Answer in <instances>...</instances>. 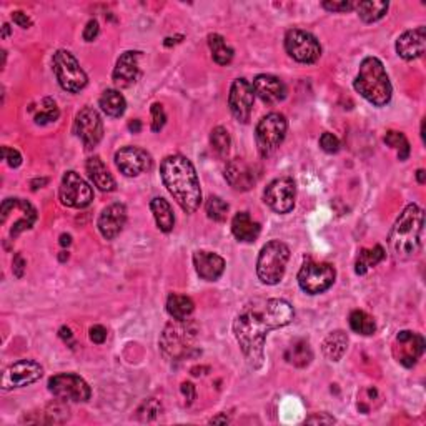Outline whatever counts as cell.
<instances>
[{
	"label": "cell",
	"mask_w": 426,
	"mask_h": 426,
	"mask_svg": "<svg viewBox=\"0 0 426 426\" xmlns=\"http://www.w3.org/2000/svg\"><path fill=\"white\" fill-rule=\"evenodd\" d=\"M293 306L282 298L255 301L245 306L234 322V333L252 370H260L265 360L267 335L293 322Z\"/></svg>",
	"instance_id": "obj_1"
},
{
	"label": "cell",
	"mask_w": 426,
	"mask_h": 426,
	"mask_svg": "<svg viewBox=\"0 0 426 426\" xmlns=\"http://www.w3.org/2000/svg\"><path fill=\"white\" fill-rule=\"evenodd\" d=\"M160 175L170 195L183 212L193 213L201 204V188L195 166L187 157L170 155L160 165Z\"/></svg>",
	"instance_id": "obj_2"
},
{
	"label": "cell",
	"mask_w": 426,
	"mask_h": 426,
	"mask_svg": "<svg viewBox=\"0 0 426 426\" xmlns=\"http://www.w3.org/2000/svg\"><path fill=\"white\" fill-rule=\"evenodd\" d=\"M423 210L416 204H410L399 213L388 235L390 252L397 260H411L418 255L423 240Z\"/></svg>",
	"instance_id": "obj_3"
},
{
	"label": "cell",
	"mask_w": 426,
	"mask_h": 426,
	"mask_svg": "<svg viewBox=\"0 0 426 426\" xmlns=\"http://www.w3.org/2000/svg\"><path fill=\"white\" fill-rule=\"evenodd\" d=\"M353 85L363 99L376 107H385L392 100V82H390L383 62L376 57H367L363 60Z\"/></svg>",
	"instance_id": "obj_4"
},
{
	"label": "cell",
	"mask_w": 426,
	"mask_h": 426,
	"mask_svg": "<svg viewBox=\"0 0 426 426\" xmlns=\"http://www.w3.org/2000/svg\"><path fill=\"white\" fill-rule=\"evenodd\" d=\"M288 260L290 248L283 241H269L262 248L257 260V275L260 282L265 285H276L282 282Z\"/></svg>",
	"instance_id": "obj_5"
},
{
	"label": "cell",
	"mask_w": 426,
	"mask_h": 426,
	"mask_svg": "<svg viewBox=\"0 0 426 426\" xmlns=\"http://www.w3.org/2000/svg\"><path fill=\"white\" fill-rule=\"evenodd\" d=\"M287 129V118L278 112L269 113L258 122L257 130H255V140H257V148L262 157H270L271 153L276 152V148L283 143Z\"/></svg>",
	"instance_id": "obj_6"
},
{
	"label": "cell",
	"mask_w": 426,
	"mask_h": 426,
	"mask_svg": "<svg viewBox=\"0 0 426 426\" xmlns=\"http://www.w3.org/2000/svg\"><path fill=\"white\" fill-rule=\"evenodd\" d=\"M197 332L193 325H188L187 320L180 322L175 320V323L166 325L160 338V348L165 353V357L178 360L187 357L188 351L193 348Z\"/></svg>",
	"instance_id": "obj_7"
},
{
	"label": "cell",
	"mask_w": 426,
	"mask_h": 426,
	"mask_svg": "<svg viewBox=\"0 0 426 426\" xmlns=\"http://www.w3.org/2000/svg\"><path fill=\"white\" fill-rule=\"evenodd\" d=\"M54 73L64 90L77 94L87 85V73L77 59L69 50H57L54 54Z\"/></svg>",
	"instance_id": "obj_8"
},
{
	"label": "cell",
	"mask_w": 426,
	"mask_h": 426,
	"mask_svg": "<svg viewBox=\"0 0 426 426\" xmlns=\"http://www.w3.org/2000/svg\"><path fill=\"white\" fill-rule=\"evenodd\" d=\"M336 271L330 263L306 262L298 274V285L308 295H318L327 292L335 283Z\"/></svg>",
	"instance_id": "obj_9"
},
{
	"label": "cell",
	"mask_w": 426,
	"mask_h": 426,
	"mask_svg": "<svg viewBox=\"0 0 426 426\" xmlns=\"http://www.w3.org/2000/svg\"><path fill=\"white\" fill-rule=\"evenodd\" d=\"M48 392L62 402L83 403L90 399V386L76 373H60L48 380Z\"/></svg>",
	"instance_id": "obj_10"
},
{
	"label": "cell",
	"mask_w": 426,
	"mask_h": 426,
	"mask_svg": "<svg viewBox=\"0 0 426 426\" xmlns=\"http://www.w3.org/2000/svg\"><path fill=\"white\" fill-rule=\"evenodd\" d=\"M285 48L288 55L300 64H315L322 55V45L315 35L300 29L288 30L285 35Z\"/></svg>",
	"instance_id": "obj_11"
},
{
	"label": "cell",
	"mask_w": 426,
	"mask_h": 426,
	"mask_svg": "<svg viewBox=\"0 0 426 426\" xmlns=\"http://www.w3.org/2000/svg\"><path fill=\"white\" fill-rule=\"evenodd\" d=\"M60 201L70 208H85L94 200V190L80 175L73 170L65 172L60 183Z\"/></svg>",
	"instance_id": "obj_12"
},
{
	"label": "cell",
	"mask_w": 426,
	"mask_h": 426,
	"mask_svg": "<svg viewBox=\"0 0 426 426\" xmlns=\"http://www.w3.org/2000/svg\"><path fill=\"white\" fill-rule=\"evenodd\" d=\"M73 132H76L77 137L82 140L85 150L95 148L104 137V122L102 118H100L99 112L92 107L82 108L76 117Z\"/></svg>",
	"instance_id": "obj_13"
},
{
	"label": "cell",
	"mask_w": 426,
	"mask_h": 426,
	"mask_svg": "<svg viewBox=\"0 0 426 426\" xmlns=\"http://www.w3.org/2000/svg\"><path fill=\"white\" fill-rule=\"evenodd\" d=\"M392 351L399 364L405 368H413L425 351V338L420 333L410 330L399 332L393 341Z\"/></svg>",
	"instance_id": "obj_14"
},
{
	"label": "cell",
	"mask_w": 426,
	"mask_h": 426,
	"mask_svg": "<svg viewBox=\"0 0 426 426\" xmlns=\"http://www.w3.org/2000/svg\"><path fill=\"white\" fill-rule=\"evenodd\" d=\"M43 375V368L32 360H20L3 370L2 375V390H14L22 386L32 385L38 381Z\"/></svg>",
	"instance_id": "obj_15"
},
{
	"label": "cell",
	"mask_w": 426,
	"mask_h": 426,
	"mask_svg": "<svg viewBox=\"0 0 426 426\" xmlns=\"http://www.w3.org/2000/svg\"><path fill=\"white\" fill-rule=\"evenodd\" d=\"M297 185L293 178H276L267 187L265 204L276 213H290L295 206Z\"/></svg>",
	"instance_id": "obj_16"
},
{
	"label": "cell",
	"mask_w": 426,
	"mask_h": 426,
	"mask_svg": "<svg viewBox=\"0 0 426 426\" xmlns=\"http://www.w3.org/2000/svg\"><path fill=\"white\" fill-rule=\"evenodd\" d=\"M255 102V92L252 83L245 78H236L232 83L230 95H228V107H230L232 115L241 124H248L250 117H252Z\"/></svg>",
	"instance_id": "obj_17"
},
{
	"label": "cell",
	"mask_w": 426,
	"mask_h": 426,
	"mask_svg": "<svg viewBox=\"0 0 426 426\" xmlns=\"http://www.w3.org/2000/svg\"><path fill=\"white\" fill-rule=\"evenodd\" d=\"M115 164L125 177H137L152 169V157L143 148L124 147L115 153Z\"/></svg>",
	"instance_id": "obj_18"
},
{
	"label": "cell",
	"mask_w": 426,
	"mask_h": 426,
	"mask_svg": "<svg viewBox=\"0 0 426 426\" xmlns=\"http://www.w3.org/2000/svg\"><path fill=\"white\" fill-rule=\"evenodd\" d=\"M2 210H10V212L15 213L14 223H12L10 232H8L10 239H17L22 232L30 230L34 227L35 220H37V210L27 200L7 199L3 200Z\"/></svg>",
	"instance_id": "obj_19"
},
{
	"label": "cell",
	"mask_w": 426,
	"mask_h": 426,
	"mask_svg": "<svg viewBox=\"0 0 426 426\" xmlns=\"http://www.w3.org/2000/svg\"><path fill=\"white\" fill-rule=\"evenodd\" d=\"M225 178L236 192L252 190L258 180L253 166L247 164L243 158H234V160L228 162L225 166Z\"/></svg>",
	"instance_id": "obj_20"
},
{
	"label": "cell",
	"mask_w": 426,
	"mask_h": 426,
	"mask_svg": "<svg viewBox=\"0 0 426 426\" xmlns=\"http://www.w3.org/2000/svg\"><path fill=\"white\" fill-rule=\"evenodd\" d=\"M252 87L255 95L267 105L282 102L287 97V85L278 77L269 76V73H262V76L255 77Z\"/></svg>",
	"instance_id": "obj_21"
},
{
	"label": "cell",
	"mask_w": 426,
	"mask_h": 426,
	"mask_svg": "<svg viewBox=\"0 0 426 426\" xmlns=\"http://www.w3.org/2000/svg\"><path fill=\"white\" fill-rule=\"evenodd\" d=\"M127 222V206L124 204H112L99 217V227L100 235L105 240H113L115 236L124 230Z\"/></svg>",
	"instance_id": "obj_22"
},
{
	"label": "cell",
	"mask_w": 426,
	"mask_h": 426,
	"mask_svg": "<svg viewBox=\"0 0 426 426\" xmlns=\"http://www.w3.org/2000/svg\"><path fill=\"white\" fill-rule=\"evenodd\" d=\"M426 47V29L418 27L406 30L398 37L397 54L405 60H416L425 54Z\"/></svg>",
	"instance_id": "obj_23"
},
{
	"label": "cell",
	"mask_w": 426,
	"mask_h": 426,
	"mask_svg": "<svg viewBox=\"0 0 426 426\" xmlns=\"http://www.w3.org/2000/svg\"><path fill=\"white\" fill-rule=\"evenodd\" d=\"M139 59H140V52L135 50H129L120 55V59L117 60L115 69H113V76H112L117 87L127 89V87L134 85V83L137 82L140 73Z\"/></svg>",
	"instance_id": "obj_24"
},
{
	"label": "cell",
	"mask_w": 426,
	"mask_h": 426,
	"mask_svg": "<svg viewBox=\"0 0 426 426\" xmlns=\"http://www.w3.org/2000/svg\"><path fill=\"white\" fill-rule=\"evenodd\" d=\"M193 265H195L197 274L200 275V278L206 280V282H215L218 280L225 270V260L220 255L212 253V252H195L193 255Z\"/></svg>",
	"instance_id": "obj_25"
},
{
	"label": "cell",
	"mask_w": 426,
	"mask_h": 426,
	"mask_svg": "<svg viewBox=\"0 0 426 426\" xmlns=\"http://www.w3.org/2000/svg\"><path fill=\"white\" fill-rule=\"evenodd\" d=\"M87 173L92 180V183L102 192H113L117 188L115 178L108 172L100 157H92L87 160Z\"/></svg>",
	"instance_id": "obj_26"
},
{
	"label": "cell",
	"mask_w": 426,
	"mask_h": 426,
	"mask_svg": "<svg viewBox=\"0 0 426 426\" xmlns=\"http://www.w3.org/2000/svg\"><path fill=\"white\" fill-rule=\"evenodd\" d=\"M260 223L255 222L247 212L236 213L232 220V232H234L235 239L243 243H253L260 235Z\"/></svg>",
	"instance_id": "obj_27"
},
{
	"label": "cell",
	"mask_w": 426,
	"mask_h": 426,
	"mask_svg": "<svg viewBox=\"0 0 426 426\" xmlns=\"http://www.w3.org/2000/svg\"><path fill=\"white\" fill-rule=\"evenodd\" d=\"M346 348H348V335L341 330L332 332L322 343L325 358L330 360V362H340L346 353Z\"/></svg>",
	"instance_id": "obj_28"
},
{
	"label": "cell",
	"mask_w": 426,
	"mask_h": 426,
	"mask_svg": "<svg viewBox=\"0 0 426 426\" xmlns=\"http://www.w3.org/2000/svg\"><path fill=\"white\" fill-rule=\"evenodd\" d=\"M285 360L297 368L308 367L313 360V351L306 340H295L285 351Z\"/></svg>",
	"instance_id": "obj_29"
},
{
	"label": "cell",
	"mask_w": 426,
	"mask_h": 426,
	"mask_svg": "<svg viewBox=\"0 0 426 426\" xmlns=\"http://www.w3.org/2000/svg\"><path fill=\"white\" fill-rule=\"evenodd\" d=\"M150 208H152L153 217H155L157 227L160 228L162 232H165V234L172 232L175 227V217H173L172 206H170L169 201H166L165 199H160V197H157V199H153L150 201Z\"/></svg>",
	"instance_id": "obj_30"
},
{
	"label": "cell",
	"mask_w": 426,
	"mask_h": 426,
	"mask_svg": "<svg viewBox=\"0 0 426 426\" xmlns=\"http://www.w3.org/2000/svg\"><path fill=\"white\" fill-rule=\"evenodd\" d=\"M385 255L386 253L381 245H375L373 248L360 250L357 262H355V271H357V275H364L368 270L373 269V267H376L380 262H383Z\"/></svg>",
	"instance_id": "obj_31"
},
{
	"label": "cell",
	"mask_w": 426,
	"mask_h": 426,
	"mask_svg": "<svg viewBox=\"0 0 426 426\" xmlns=\"http://www.w3.org/2000/svg\"><path fill=\"white\" fill-rule=\"evenodd\" d=\"M100 107H102V111L107 113L108 117H122L127 108L125 97L115 89L105 90L102 97H100Z\"/></svg>",
	"instance_id": "obj_32"
},
{
	"label": "cell",
	"mask_w": 426,
	"mask_h": 426,
	"mask_svg": "<svg viewBox=\"0 0 426 426\" xmlns=\"http://www.w3.org/2000/svg\"><path fill=\"white\" fill-rule=\"evenodd\" d=\"M388 2H381V0H364V2H357V12L360 19L367 24L383 19L388 12Z\"/></svg>",
	"instance_id": "obj_33"
},
{
	"label": "cell",
	"mask_w": 426,
	"mask_h": 426,
	"mask_svg": "<svg viewBox=\"0 0 426 426\" xmlns=\"http://www.w3.org/2000/svg\"><path fill=\"white\" fill-rule=\"evenodd\" d=\"M193 310H195V305H193L192 298L185 295H170L166 300V311L173 320L183 322V320L190 318Z\"/></svg>",
	"instance_id": "obj_34"
},
{
	"label": "cell",
	"mask_w": 426,
	"mask_h": 426,
	"mask_svg": "<svg viewBox=\"0 0 426 426\" xmlns=\"http://www.w3.org/2000/svg\"><path fill=\"white\" fill-rule=\"evenodd\" d=\"M208 47L212 50L213 60L218 65H228L234 60V48L228 47L225 38L218 34L208 35Z\"/></svg>",
	"instance_id": "obj_35"
},
{
	"label": "cell",
	"mask_w": 426,
	"mask_h": 426,
	"mask_svg": "<svg viewBox=\"0 0 426 426\" xmlns=\"http://www.w3.org/2000/svg\"><path fill=\"white\" fill-rule=\"evenodd\" d=\"M62 402V399H60ZM55 402L45 406V410L38 413V418H35L32 423H65L70 418L69 408L64 403Z\"/></svg>",
	"instance_id": "obj_36"
},
{
	"label": "cell",
	"mask_w": 426,
	"mask_h": 426,
	"mask_svg": "<svg viewBox=\"0 0 426 426\" xmlns=\"http://www.w3.org/2000/svg\"><path fill=\"white\" fill-rule=\"evenodd\" d=\"M350 328L355 333H358V335H373L376 330V323L375 320H373L371 315H368L367 311L363 310H355L350 313Z\"/></svg>",
	"instance_id": "obj_37"
},
{
	"label": "cell",
	"mask_w": 426,
	"mask_h": 426,
	"mask_svg": "<svg viewBox=\"0 0 426 426\" xmlns=\"http://www.w3.org/2000/svg\"><path fill=\"white\" fill-rule=\"evenodd\" d=\"M230 134H228L227 129L223 127H217V129L212 130V135H210V145H212L213 152L217 153L218 157H227L228 152H230Z\"/></svg>",
	"instance_id": "obj_38"
},
{
	"label": "cell",
	"mask_w": 426,
	"mask_h": 426,
	"mask_svg": "<svg viewBox=\"0 0 426 426\" xmlns=\"http://www.w3.org/2000/svg\"><path fill=\"white\" fill-rule=\"evenodd\" d=\"M206 215H208L210 220L213 222H225L228 215V204L225 200H222L220 197H210L205 204Z\"/></svg>",
	"instance_id": "obj_39"
},
{
	"label": "cell",
	"mask_w": 426,
	"mask_h": 426,
	"mask_svg": "<svg viewBox=\"0 0 426 426\" xmlns=\"http://www.w3.org/2000/svg\"><path fill=\"white\" fill-rule=\"evenodd\" d=\"M385 143L390 145V147L397 148L398 150V158L402 162H405L408 157H410V143H408V140L405 135L402 134V132H388V134L385 135Z\"/></svg>",
	"instance_id": "obj_40"
},
{
	"label": "cell",
	"mask_w": 426,
	"mask_h": 426,
	"mask_svg": "<svg viewBox=\"0 0 426 426\" xmlns=\"http://www.w3.org/2000/svg\"><path fill=\"white\" fill-rule=\"evenodd\" d=\"M43 111L41 113H37L35 115V122H37V125H47L52 124V122H55L57 118H59V108H57L55 100L52 99H43Z\"/></svg>",
	"instance_id": "obj_41"
},
{
	"label": "cell",
	"mask_w": 426,
	"mask_h": 426,
	"mask_svg": "<svg viewBox=\"0 0 426 426\" xmlns=\"http://www.w3.org/2000/svg\"><path fill=\"white\" fill-rule=\"evenodd\" d=\"M160 413H162L160 402L155 398H150V399H147V402L142 403V406L139 408L137 415H139L140 421H153L158 415H160Z\"/></svg>",
	"instance_id": "obj_42"
},
{
	"label": "cell",
	"mask_w": 426,
	"mask_h": 426,
	"mask_svg": "<svg viewBox=\"0 0 426 426\" xmlns=\"http://www.w3.org/2000/svg\"><path fill=\"white\" fill-rule=\"evenodd\" d=\"M152 130L153 132H160L162 129H164L165 122H166V115H165V111H164V105L162 104H153L152 105Z\"/></svg>",
	"instance_id": "obj_43"
},
{
	"label": "cell",
	"mask_w": 426,
	"mask_h": 426,
	"mask_svg": "<svg viewBox=\"0 0 426 426\" xmlns=\"http://www.w3.org/2000/svg\"><path fill=\"white\" fill-rule=\"evenodd\" d=\"M322 7L328 12H350L353 8H357V2H351V0H341V2H322Z\"/></svg>",
	"instance_id": "obj_44"
},
{
	"label": "cell",
	"mask_w": 426,
	"mask_h": 426,
	"mask_svg": "<svg viewBox=\"0 0 426 426\" xmlns=\"http://www.w3.org/2000/svg\"><path fill=\"white\" fill-rule=\"evenodd\" d=\"M320 147H322V150L327 153H336L340 150V140H338L333 134L325 132L322 137H320Z\"/></svg>",
	"instance_id": "obj_45"
},
{
	"label": "cell",
	"mask_w": 426,
	"mask_h": 426,
	"mask_svg": "<svg viewBox=\"0 0 426 426\" xmlns=\"http://www.w3.org/2000/svg\"><path fill=\"white\" fill-rule=\"evenodd\" d=\"M2 155H3V160L7 162V165L10 166V169H17V166H20L22 155L19 150L7 147L6 145V147H2Z\"/></svg>",
	"instance_id": "obj_46"
},
{
	"label": "cell",
	"mask_w": 426,
	"mask_h": 426,
	"mask_svg": "<svg viewBox=\"0 0 426 426\" xmlns=\"http://www.w3.org/2000/svg\"><path fill=\"white\" fill-rule=\"evenodd\" d=\"M99 32H100L99 22H97L95 19L94 20H89V24H87L85 29H83V41H85V42L95 41L97 35H99Z\"/></svg>",
	"instance_id": "obj_47"
},
{
	"label": "cell",
	"mask_w": 426,
	"mask_h": 426,
	"mask_svg": "<svg viewBox=\"0 0 426 426\" xmlns=\"http://www.w3.org/2000/svg\"><path fill=\"white\" fill-rule=\"evenodd\" d=\"M90 340L97 345H102L105 340H107V330L102 327V325H95V327L90 328Z\"/></svg>",
	"instance_id": "obj_48"
},
{
	"label": "cell",
	"mask_w": 426,
	"mask_h": 426,
	"mask_svg": "<svg viewBox=\"0 0 426 426\" xmlns=\"http://www.w3.org/2000/svg\"><path fill=\"white\" fill-rule=\"evenodd\" d=\"M306 423L308 425H333V423H336V420L333 418V416L327 415V413H318V415L308 416V418H306Z\"/></svg>",
	"instance_id": "obj_49"
},
{
	"label": "cell",
	"mask_w": 426,
	"mask_h": 426,
	"mask_svg": "<svg viewBox=\"0 0 426 426\" xmlns=\"http://www.w3.org/2000/svg\"><path fill=\"white\" fill-rule=\"evenodd\" d=\"M12 20H14V24H17L22 29L32 27V20H30V17L20 10H17L12 14Z\"/></svg>",
	"instance_id": "obj_50"
},
{
	"label": "cell",
	"mask_w": 426,
	"mask_h": 426,
	"mask_svg": "<svg viewBox=\"0 0 426 426\" xmlns=\"http://www.w3.org/2000/svg\"><path fill=\"white\" fill-rule=\"evenodd\" d=\"M25 265H27V263H25L24 257H22L20 253H17L14 258V263H12V271H14V275L17 276V278H22V276H24Z\"/></svg>",
	"instance_id": "obj_51"
},
{
	"label": "cell",
	"mask_w": 426,
	"mask_h": 426,
	"mask_svg": "<svg viewBox=\"0 0 426 426\" xmlns=\"http://www.w3.org/2000/svg\"><path fill=\"white\" fill-rule=\"evenodd\" d=\"M182 393H183V397L187 398V402H188V403H192L193 399L197 398L195 386H193L192 383H182Z\"/></svg>",
	"instance_id": "obj_52"
},
{
	"label": "cell",
	"mask_w": 426,
	"mask_h": 426,
	"mask_svg": "<svg viewBox=\"0 0 426 426\" xmlns=\"http://www.w3.org/2000/svg\"><path fill=\"white\" fill-rule=\"evenodd\" d=\"M130 132H134V134H139L140 129H142V124H140V120H134L129 124Z\"/></svg>",
	"instance_id": "obj_53"
},
{
	"label": "cell",
	"mask_w": 426,
	"mask_h": 426,
	"mask_svg": "<svg viewBox=\"0 0 426 426\" xmlns=\"http://www.w3.org/2000/svg\"><path fill=\"white\" fill-rule=\"evenodd\" d=\"M60 336H62L64 340H70V338H72V332H70V328H67V327L60 328Z\"/></svg>",
	"instance_id": "obj_54"
},
{
	"label": "cell",
	"mask_w": 426,
	"mask_h": 426,
	"mask_svg": "<svg viewBox=\"0 0 426 426\" xmlns=\"http://www.w3.org/2000/svg\"><path fill=\"white\" fill-rule=\"evenodd\" d=\"M70 243H72V236L65 235V234L60 236V245H62V247H69Z\"/></svg>",
	"instance_id": "obj_55"
},
{
	"label": "cell",
	"mask_w": 426,
	"mask_h": 426,
	"mask_svg": "<svg viewBox=\"0 0 426 426\" xmlns=\"http://www.w3.org/2000/svg\"><path fill=\"white\" fill-rule=\"evenodd\" d=\"M228 421H230V420H228L227 416L223 415V416H217V418H212V420H210V423H212V425H215V423H223V425H227Z\"/></svg>",
	"instance_id": "obj_56"
},
{
	"label": "cell",
	"mask_w": 426,
	"mask_h": 426,
	"mask_svg": "<svg viewBox=\"0 0 426 426\" xmlns=\"http://www.w3.org/2000/svg\"><path fill=\"white\" fill-rule=\"evenodd\" d=\"M47 182H48V180H47V178H41V180H34V182H32V190H37V188H38L37 185H41V187H42V185H45V183H47Z\"/></svg>",
	"instance_id": "obj_57"
},
{
	"label": "cell",
	"mask_w": 426,
	"mask_h": 426,
	"mask_svg": "<svg viewBox=\"0 0 426 426\" xmlns=\"http://www.w3.org/2000/svg\"><path fill=\"white\" fill-rule=\"evenodd\" d=\"M8 35H10V25L3 24L2 25V38H7Z\"/></svg>",
	"instance_id": "obj_58"
},
{
	"label": "cell",
	"mask_w": 426,
	"mask_h": 426,
	"mask_svg": "<svg viewBox=\"0 0 426 426\" xmlns=\"http://www.w3.org/2000/svg\"><path fill=\"white\" fill-rule=\"evenodd\" d=\"M416 177H418L420 183H425V170H418V172H416Z\"/></svg>",
	"instance_id": "obj_59"
}]
</instances>
